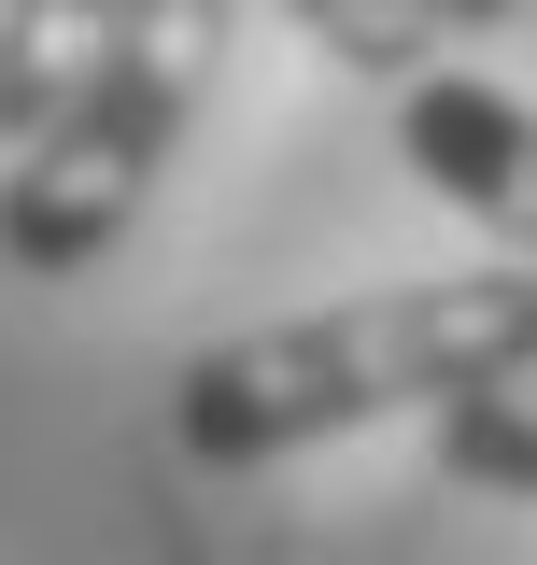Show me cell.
<instances>
[{
	"label": "cell",
	"mask_w": 537,
	"mask_h": 565,
	"mask_svg": "<svg viewBox=\"0 0 537 565\" xmlns=\"http://www.w3.org/2000/svg\"><path fill=\"white\" fill-rule=\"evenodd\" d=\"M537 367V269L524 255H481L453 282H382V297H326V311H283V326H241V340L185 353L170 382V452L212 467V481H255L283 452H326V438H368L397 411H453V396H495Z\"/></svg>",
	"instance_id": "1"
},
{
	"label": "cell",
	"mask_w": 537,
	"mask_h": 565,
	"mask_svg": "<svg viewBox=\"0 0 537 565\" xmlns=\"http://www.w3.org/2000/svg\"><path fill=\"white\" fill-rule=\"evenodd\" d=\"M241 0H128V29L71 71V99L14 141L0 170V255L29 282H85L141 226V199L170 184V156L199 128L212 71H227Z\"/></svg>",
	"instance_id": "2"
},
{
	"label": "cell",
	"mask_w": 537,
	"mask_h": 565,
	"mask_svg": "<svg viewBox=\"0 0 537 565\" xmlns=\"http://www.w3.org/2000/svg\"><path fill=\"white\" fill-rule=\"evenodd\" d=\"M397 156L424 170L439 212H467L495 255L537 269V99H509L495 71H424L397 85Z\"/></svg>",
	"instance_id": "3"
},
{
	"label": "cell",
	"mask_w": 537,
	"mask_h": 565,
	"mask_svg": "<svg viewBox=\"0 0 537 565\" xmlns=\"http://www.w3.org/2000/svg\"><path fill=\"white\" fill-rule=\"evenodd\" d=\"M128 29V0H0V156L71 99V71Z\"/></svg>",
	"instance_id": "4"
},
{
	"label": "cell",
	"mask_w": 537,
	"mask_h": 565,
	"mask_svg": "<svg viewBox=\"0 0 537 565\" xmlns=\"http://www.w3.org/2000/svg\"><path fill=\"white\" fill-rule=\"evenodd\" d=\"M283 29H312V57H339L354 85H424L439 71V0H268Z\"/></svg>",
	"instance_id": "5"
},
{
	"label": "cell",
	"mask_w": 537,
	"mask_h": 565,
	"mask_svg": "<svg viewBox=\"0 0 537 565\" xmlns=\"http://www.w3.org/2000/svg\"><path fill=\"white\" fill-rule=\"evenodd\" d=\"M439 481L537 509V367L495 382V396H453V411H439Z\"/></svg>",
	"instance_id": "6"
},
{
	"label": "cell",
	"mask_w": 537,
	"mask_h": 565,
	"mask_svg": "<svg viewBox=\"0 0 537 565\" xmlns=\"http://www.w3.org/2000/svg\"><path fill=\"white\" fill-rule=\"evenodd\" d=\"M524 0H439V29H509Z\"/></svg>",
	"instance_id": "7"
}]
</instances>
